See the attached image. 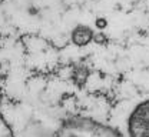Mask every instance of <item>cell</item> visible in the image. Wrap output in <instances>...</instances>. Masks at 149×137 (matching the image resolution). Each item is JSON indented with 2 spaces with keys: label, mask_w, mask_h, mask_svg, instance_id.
<instances>
[{
  "label": "cell",
  "mask_w": 149,
  "mask_h": 137,
  "mask_svg": "<svg viewBox=\"0 0 149 137\" xmlns=\"http://www.w3.org/2000/svg\"><path fill=\"white\" fill-rule=\"evenodd\" d=\"M126 127L129 137H149V98L133 107Z\"/></svg>",
  "instance_id": "cell-1"
},
{
  "label": "cell",
  "mask_w": 149,
  "mask_h": 137,
  "mask_svg": "<svg viewBox=\"0 0 149 137\" xmlns=\"http://www.w3.org/2000/svg\"><path fill=\"white\" fill-rule=\"evenodd\" d=\"M95 37V33L93 30L86 26V24H77L74 26L72 33H70V39L76 47H85L88 46Z\"/></svg>",
  "instance_id": "cell-2"
},
{
  "label": "cell",
  "mask_w": 149,
  "mask_h": 137,
  "mask_svg": "<svg viewBox=\"0 0 149 137\" xmlns=\"http://www.w3.org/2000/svg\"><path fill=\"white\" fill-rule=\"evenodd\" d=\"M96 26H97V20H96ZM99 26L100 27H105V20H99Z\"/></svg>",
  "instance_id": "cell-3"
}]
</instances>
